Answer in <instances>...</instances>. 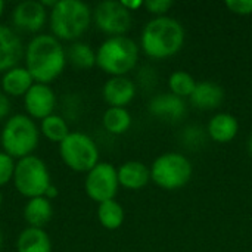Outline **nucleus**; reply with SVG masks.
I'll use <instances>...</instances> for the list:
<instances>
[{"label":"nucleus","instance_id":"1","mask_svg":"<svg viewBox=\"0 0 252 252\" xmlns=\"http://www.w3.org/2000/svg\"><path fill=\"white\" fill-rule=\"evenodd\" d=\"M25 68L35 83L49 84L56 80L66 66V50L50 34H38L25 47Z\"/></svg>","mask_w":252,"mask_h":252},{"label":"nucleus","instance_id":"2","mask_svg":"<svg viewBox=\"0 0 252 252\" xmlns=\"http://www.w3.org/2000/svg\"><path fill=\"white\" fill-rule=\"evenodd\" d=\"M142 50L152 59H167L176 55L185 44V28L171 16L151 19L140 35Z\"/></svg>","mask_w":252,"mask_h":252},{"label":"nucleus","instance_id":"3","mask_svg":"<svg viewBox=\"0 0 252 252\" xmlns=\"http://www.w3.org/2000/svg\"><path fill=\"white\" fill-rule=\"evenodd\" d=\"M93 12L81 0H58L49 10V22L52 35L58 40L75 41L90 27Z\"/></svg>","mask_w":252,"mask_h":252},{"label":"nucleus","instance_id":"4","mask_svg":"<svg viewBox=\"0 0 252 252\" xmlns=\"http://www.w3.org/2000/svg\"><path fill=\"white\" fill-rule=\"evenodd\" d=\"M139 61V47L127 35L108 37L96 50V65L111 77H126Z\"/></svg>","mask_w":252,"mask_h":252},{"label":"nucleus","instance_id":"5","mask_svg":"<svg viewBox=\"0 0 252 252\" xmlns=\"http://www.w3.org/2000/svg\"><path fill=\"white\" fill-rule=\"evenodd\" d=\"M40 140V128L27 114H15L9 117L0 133L3 152L13 159L32 155Z\"/></svg>","mask_w":252,"mask_h":252},{"label":"nucleus","instance_id":"6","mask_svg":"<svg viewBox=\"0 0 252 252\" xmlns=\"http://www.w3.org/2000/svg\"><path fill=\"white\" fill-rule=\"evenodd\" d=\"M193 167L189 158L179 152L159 155L151 167V180L164 190H177L189 183Z\"/></svg>","mask_w":252,"mask_h":252},{"label":"nucleus","instance_id":"7","mask_svg":"<svg viewBox=\"0 0 252 252\" xmlns=\"http://www.w3.org/2000/svg\"><path fill=\"white\" fill-rule=\"evenodd\" d=\"M12 182L18 193L28 199L44 196L47 188L52 185L46 162L35 155H30L16 161Z\"/></svg>","mask_w":252,"mask_h":252},{"label":"nucleus","instance_id":"8","mask_svg":"<svg viewBox=\"0 0 252 252\" xmlns=\"http://www.w3.org/2000/svg\"><path fill=\"white\" fill-rule=\"evenodd\" d=\"M59 154L63 164L75 173H89L99 161V148L86 133L71 131L61 143Z\"/></svg>","mask_w":252,"mask_h":252},{"label":"nucleus","instance_id":"9","mask_svg":"<svg viewBox=\"0 0 252 252\" xmlns=\"http://www.w3.org/2000/svg\"><path fill=\"white\" fill-rule=\"evenodd\" d=\"M118 171L109 162H99L87 173L84 180V189L87 196L97 204L114 199L118 192Z\"/></svg>","mask_w":252,"mask_h":252},{"label":"nucleus","instance_id":"10","mask_svg":"<svg viewBox=\"0 0 252 252\" xmlns=\"http://www.w3.org/2000/svg\"><path fill=\"white\" fill-rule=\"evenodd\" d=\"M93 21L100 31L109 34L111 37H115L124 35L130 30L133 18L131 12L127 10L121 1L105 0L94 7Z\"/></svg>","mask_w":252,"mask_h":252},{"label":"nucleus","instance_id":"11","mask_svg":"<svg viewBox=\"0 0 252 252\" xmlns=\"http://www.w3.org/2000/svg\"><path fill=\"white\" fill-rule=\"evenodd\" d=\"M24 106L30 118L34 121H41L53 114L56 106V94L49 84L34 83L24 96Z\"/></svg>","mask_w":252,"mask_h":252},{"label":"nucleus","instance_id":"12","mask_svg":"<svg viewBox=\"0 0 252 252\" xmlns=\"http://www.w3.org/2000/svg\"><path fill=\"white\" fill-rule=\"evenodd\" d=\"M47 9L38 0L19 1L12 10V21L16 28L27 32L40 31L47 21Z\"/></svg>","mask_w":252,"mask_h":252},{"label":"nucleus","instance_id":"13","mask_svg":"<svg viewBox=\"0 0 252 252\" xmlns=\"http://www.w3.org/2000/svg\"><path fill=\"white\" fill-rule=\"evenodd\" d=\"M25 49L19 35L9 27L0 24V72H6L22 59Z\"/></svg>","mask_w":252,"mask_h":252},{"label":"nucleus","instance_id":"14","mask_svg":"<svg viewBox=\"0 0 252 252\" xmlns=\"http://www.w3.org/2000/svg\"><path fill=\"white\" fill-rule=\"evenodd\" d=\"M102 96L109 108H124L136 96V84L127 77H111L102 89Z\"/></svg>","mask_w":252,"mask_h":252},{"label":"nucleus","instance_id":"15","mask_svg":"<svg viewBox=\"0 0 252 252\" xmlns=\"http://www.w3.org/2000/svg\"><path fill=\"white\" fill-rule=\"evenodd\" d=\"M34 78L25 66H15L1 75V92L9 97H24L32 87Z\"/></svg>","mask_w":252,"mask_h":252},{"label":"nucleus","instance_id":"16","mask_svg":"<svg viewBox=\"0 0 252 252\" xmlns=\"http://www.w3.org/2000/svg\"><path fill=\"white\" fill-rule=\"evenodd\" d=\"M149 112L155 117H159L161 120L177 121L185 115L186 105L183 99L170 93H162L149 102Z\"/></svg>","mask_w":252,"mask_h":252},{"label":"nucleus","instance_id":"17","mask_svg":"<svg viewBox=\"0 0 252 252\" xmlns=\"http://www.w3.org/2000/svg\"><path fill=\"white\" fill-rule=\"evenodd\" d=\"M117 171L120 186L128 190H140L151 180V170L140 161H127Z\"/></svg>","mask_w":252,"mask_h":252},{"label":"nucleus","instance_id":"18","mask_svg":"<svg viewBox=\"0 0 252 252\" xmlns=\"http://www.w3.org/2000/svg\"><path fill=\"white\" fill-rule=\"evenodd\" d=\"M192 105L201 111H211L221 105L224 99V90L213 81L196 83V87L189 97Z\"/></svg>","mask_w":252,"mask_h":252},{"label":"nucleus","instance_id":"19","mask_svg":"<svg viewBox=\"0 0 252 252\" xmlns=\"http://www.w3.org/2000/svg\"><path fill=\"white\" fill-rule=\"evenodd\" d=\"M207 130L211 140L217 143H229L236 137L239 131V121L232 114L220 112L210 120Z\"/></svg>","mask_w":252,"mask_h":252},{"label":"nucleus","instance_id":"20","mask_svg":"<svg viewBox=\"0 0 252 252\" xmlns=\"http://www.w3.org/2000/svg\"><path fill=\"white\" fill-rule=\"evenodd\" d=\"M22 214H24V220L27 221L28 227L43 229L52 220V216H53L52 201L46 199L44 196L31 198L25 204Z\"/></svg>","mask_w":252,"mask_h":252},{"label":"nucleus","instance_id":"21","mask_svg":"<svg viewBox=\"0 0 252 252\" xmlns=\"http://www.w3.org/2000/svg\"><path fill=\"white\" fill-rule=\"evenodd\" d=\"M16 252H52V242L44 229L27 227L16 239Z\"/></svg>","mask_w":252,"mask_h":252},{"label":"nucleus","instance_id":"22","mask_svg":"<svg viewBox=\"0 0 252 252\" xmlns=\"http://www.w3.org/2000/svg\"><path fill=\"white\" fill-rule=\"evenodd\" d=\"M97 220L106 230H117L124 223V208L115 199L99 204Z\"/></svg>","mask_w":252,"mask_h":252},{"label":"nucleus","instance_id":"23","mask_svg":"<svg viewBox=\"0 0 252 252\" xmlns=\"http://www.w3.org/2000/svg\"><path fill=\"white\" fill-rule=\"evenodd\" d=\"M102 124L111 134H124L131 127V115L126 108H108L103 112Z\"/></svg>","mask_w":252,"mask_h":252},{"label":"nucleus","instance_id":"24","mask_svg":"<svg viewBox=\"0 0 252 252\" xmlns=\"http://www.w3.org/2000/svg\"><path fill=\"white\" fill-rule=\"evenodd\" d=\"M66 61L78 69H90L96 65V52L87 43L74 41L66 50Z\"/></svg>","mask_w":252,"mask_h":252},{"label":"nucleus","instance_id":"25","mask_svg":"<svg viewBox=\"0 0 252 252\" xmlns=\"http://www.w3.org/2000/svg\"><path fill=\"white\" fill-rule=\"evenodd\" d=\"M40 133L49 142L61 143L71 131H69L68 124L63 120V117L52 114V115L46 117L44 120H41V123H40Z\"/></svg>","mask_w":252,"mask_h":252},{"label":"nucleus","instance_id":"26","mask_svg":"<svg viewBox=\"0 0 252 252\" xmlns=\"http://www.w3.org/2000/svg\"><path fill=\"white\" fill-rule=\"evenodd\" d=\"M168 87L171 94L183 99V97H190L195 87H196V80L193 78L192 74L188 71H174L170 78H168Z\"/></svg>","mask_w":252,"mask_h":252},{"label":"nucleus","instance_id":"27","mask_svg":"<svg viewBox=\"0 0 252 252\" xmlns=\"http://www.w3.org/2000/svg\"><path fill=\"white\" fill-rule=\"evenodd\" d=\"M15 159L4 152H0V188L6 186L10 180H13L15 173Z\"/></svg>","mask_w":252,"mask_h":252},{"label":"nucleus","instance_id":"28","mask_svg":"<svg viewBox=\"0 0 252 252\" xmlns=\"http://www.w3.org/2000/svg\"><path fill=\"white\" fill-rule=\"evenodd\" d=\"M224 6L235 15H252V0H226Z\"/></svg>","mask_w":252,"mask_h":252},{"label":"nucleus","instance_id":"29","mask_svg":"<svg viewBox=\"0 0 252 252\" xmlns=\"http://www.w3.org/2000/svg\"><path fill=\"white\" fill-rule=\"evenodd\" d=\"M151 13L158 15V16H165V13L173 7L171 0H148L143 4Z\"/></svg>","mask_w":252,"mask_h":252},{"label":"nucleus","instance_id":"30","mask_svg":"<svg viewBox=\"0 0 252 252\" xmlns=\"http://www.w3.org/2000/svg\"><path fill=\"white\" fill-rule=\"evenodd\" d=\"M9 112H10V100L0 90V121H3L4 118H7L9 117Z\"/></svg>","mask_w":252,"mask_h":252},{"label":"nucleus","instance_id":"31","mask_svg":"<svg viewBox=\"0 0 252 252\" xmlns=\"http://www.w3.org/2000/svg\"><path fill=\"white\" fill-rule=\"evenodd\" d=\"M121 3H123V6H124L127 10H130V12H134V10H137L139 7H142V6L145 4V1H140V0H136V1H127V0H123Z\"/></svg>","mask_w":252,"mask_h":252},{"label":"nucleus","instance_id":"32","mask_svg":"<svg viewBox=\"0 0 252 252\" xmlns=\"http://www.w3.org/2000/svg\"><path fill=\"white\" fill-rule=\"evenodd\" d=\"M58 195H59L58 188H56V186H53V185H50V186L47 188L46 193H44V198H46V199H49V201H53L55 198H58Z\"/></svg>","mask_w":252,"mask_h":252},{"label":"nucleus","instance_id":"33","mask_svg":"<svg viewBox=\"0 0 252 252\" xmlns=\"http://www.w3.org/2000/svg\"><path fill=\"white\" fill-rule=\"evenodd\" d=\"M4 7H6V4H4V1H3V0H0V18L3 16V12H4Z\"/></svg>","mask_w":252,"mask_h":252},{"label":"nucleus","instance_id":"34","mask_svg":"<svg viewBox=\"0 0 252 252\" xmlns=\"http://www.w3.org/2000/svg\"><path fill=\"white\" fill-rule=\"evenodd\" d=\"M248 149H250V154H251L252 157V134L251 137H250V142H248Z\"/></svg>","mask_w":252,"mask_h":252},{"label":"nucleus","instance_id":"35","mask_svg":"<svg viewBox=\"0 0 252 252\" xmlns=\"http://www.w3.org/2000/svg\"><path fill=\"white\" fill-rule=\"evenodd\" d=\"M1 245H3V235H1V230H0V250H1Z\"/></svg>","mask_w":252,"mask_h":252},{"label":"nucleus","instance_id":"36","mask_svg":"<svg viewBox=\"0 0 252 252\" xmlns=\"http://www.w3.org/2000/svg\"><path fill=\"white\" fill-rule=\"evenodd\" d=\"M1 204H3V195H1V192H0V210H1Z\"/></svg>","mask_w":252,"mask_h":252}]
</instances>
